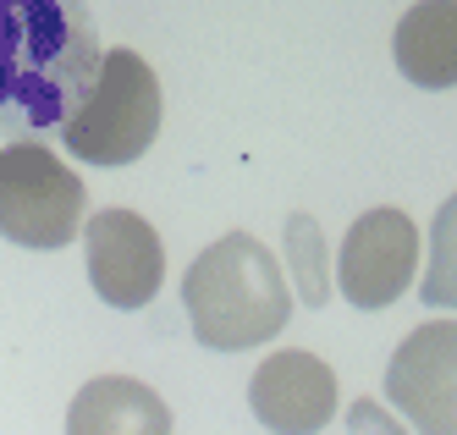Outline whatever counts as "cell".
<instances>
[{"label": "cell", "instance_id": "cell-5", "mask_svg": "<svg viewBox=\"0 0 457 435\" xmlns=\"http://www.w3.org/2000/svg\"><path fill=\"white\" fill-rule=\"evenodd\" d=\"M386 403L419 435H457V320H430L386 364Z\"/></svg>", "mask_w": 457, "mask_h": 435}, {"label": "cell", "instance_id": "cell-3", "mask_svg": "<svg viewBox=\"0 0 457 435\" xmlns=\"http://www.w3.org/2000/svg\"><path fill=\"white\" fill-rule=\"evenodd\" d=\"M160 138V78L138 50H105L100 78L83 94L61 144L83 165H133Z\"/></svg>", "mask_w": 457, "mask_h": 435}, {"label": "cell", "instance_id": "cell-7", "mask_svg": "<svg viewBox=\"0 0 457 435\" xmlns=\"http://www.w3.org/2000/svg\"><path fill=\"white\" fill-rule=\"evenodd\" d=\"M88 238V281L105 297V309H149L166 281V243L133 210H100L83 221Z\"/></svg>", "mask_w": 457, "mask_h": 435}, {"label": "cell", "instance_id": "cell-2", "mask_svg": "<svg viewBox=\"0 0 457 435\" xmlns=\"http://www.w3.org/2000/svg\"><path fill=\"white\" fill-rule=\"evenodd\" d=\"M182 309L193 342H204L210 353H248L281 337V325L292 320V292L265 243L248 231H226L187 264Z\"/></svg>", "mask_w": 457, "mask_h": 435}, {"label": "cell", "instance_id": "cell-9", "mask_svg": "<svg viewBox=\"0 0 457 435\" xmlns=\"http://www.w3.org/2000/svg\"><path fill=\"white\" fill-rule=\"evenodd\" d=\"M67 435H171V408L133 375H100L72 397Z\"/></svg>", "mask_w": 457, "mask_h": 435}, {"label": "cell", "instance_id": "cell-12", "mask_svg": "<svg viewBox=\"0 0 457 435\" xmlns=\"http://www.w3.org/2000/svg\"><path fill=\"white\" fill-rule=\"evenodd\" d=\"M287 259H292V276H298L303 309H325L331 276H325V238H320L314 215H292L287 221Z\"/></svg>", "mask_w": 457, "mask_h": 435}, {"label": "cell", "instance_id": "cell-11", "mask_svg": "<svg viewBox=\"0 0 457 435\" xmlns=\"http://www.w3.org/2000/svg\"><path fill=\"white\" fill-rule=\"evenodd\" d=\"M419 297H424L430 309H457V193L436 210V226H430V264H424Z\"/></svg>", "mask_w": 457, "mask_h": 435}, {"label": "cell", "instance_id": "cell-10", "mask_svg": "<svg viewBox=\"0 0 457 435\" xmlns=\"http://www.w3.org/2000/svg\"><path fill=\"white\" fill-rule=\"evenodd\" d=\"M391 55L413 88H457V0H419L403 12Z\"/></svg>", "mask_w": 457, "mask_h": 435}, {"label": "cell", "instance_id": "cell-4", "mask_svg": "<svg viewBox=\"0 0 457 435\" xmlns=\"http://www.w3.org/2000/svg\"><path fill=\"white\" fill-rule=\"evenodd\" d=\"M83 231V177L61 165L39 138H12L0 149V238L17 248H67Z\"/></svg>", "mask_w": 457, "mask_h": 435}, {"label": "cell", "instance_id": "cell-8", "mask_svg": "<svg viewBox=\"0 0 457 435\" xmlns=\"http://www.w3.org/2000/svg\"><path fill=\"white\" fill-rule=\"evenodd\" d=\"M248 408L270 435H320L337 414V375L309 347H281L253 370Z\"/></svg>", "mask_w": 457, "mask_h": 435}, {"label": "cell", "instance_id": "cell-6", "mask_svg": "<svg viewBox=\"0 0 457 435\" xmlns=\"http://www.w3.org/2000/svg\"><path fill=\"white\" fill-rule=\"evenodd\" d=\"M413 264H419V231L403 210H364L347 238H342V264H337V287L353 309H391L397 297L413 287Z\"/></svg>", "mask_w": 457, "mask_h": 435}, {"label": "cell", "instance_id": "cell-13", "mask_svg": "<svg viewBox=\"0 0 457 435\" xmlns=\"http://www.w3.org/2000/svg\"><path fill=\"white\" fill-rule=\"evenodd\" d=\"M347 424H353V435H408L403 424H391L375 403H353V414H347Z\"/></svg>", "mask_w": 457, "mask_h": 435}, {"label": "cell", "instance_id": "cell-1", "mask_svg": "<svg viewBox=\"0 0 457 435\" xmlns=\"http://www.w3.org/2000/svg\"><path fill=\"white\" fill-rule=\"evenodd\" d=\"M100 61L88 0H0V132L34 138L67 127Z\"/></svg>", "mask_w": 457, "mask_h": 435}]
</instances>
